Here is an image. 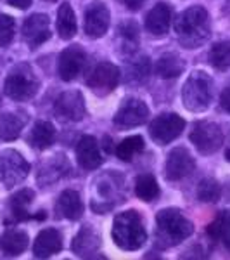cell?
<instances>
[{
  "label": "cell",
  "mask_w": 230,
  "mask_h": 260,
  "mask_svg": "<svg viewBox=\"0 0 230 260\" xmlns=\"http://www.w3.org/2000/svg\"><path fill=\"white\" fill-rule=\"evenodd\" d=\"M102 142H104V144H102V146H104V149H106L107 153H109V151H111V137H107V136H106V137H104V141H102Z\"/></svg>",
  "instance_id": "cell-39"
},
{
  "label": "cell",
  "mask_w": 230,
  "mask_h": 260,
  "mask_svg": "<svg viewBox=\"0 0 230 260\" xmlns=\"http://www.w3.org/2000/svg\"><path fill=\"white\" fill-rule=\"evenodd\" d=\"M54 113L64 121H80L85 116V101L78 90L62 92L54 104Z\"/></svg>",
  "instance_id": "cell-11"
},
{
  "label": "cell",
  "mask_w": 230,
  "mask_h": 260,
  "mask_svg": "<svg viewBox=\"0 0 230 260\" xmlns=\"http://www.w3.org/2000/svg\"><path fill=\"white\" fill-rule=\"evenodd\" d=\"M220 104H221V108H223L225 111H228L230 113V83L227 87H225V90L221 92V95H220Z\"/></svg>",
  "instance_id": "cell-36"
},
{
  "label": "cell",
  "mask_w": 230,
  "mask_h": 260,
  "mask_svg": "<svg viewBox=\"0 0 230 260\" xmlns=\"http://www.w3.org/2000/svg\"><path fill=\"white\" fill-rule=\"evenodd\" d=\"M47 2H56V0H47Z\"/></svg>",
  "instance_id": "cell-41"
},
{
  "label": "cell",
  "mask_w": 230,
  "mask_h": 260,
  "mask_svg": "<svg viewBox=\"0 0 230 260\" xmlns=\"http://www.w3.org/2000/svg\"><path fill=\"white\" fill-rule=\"evenodd\" d=\"M107 28H109V9L106 4L94 2L87 7L85 11V23H83V30L87 37L90 39H100L106 35Z\"/></svg>",
  "instance_id": "cell-12"
},
{
  "label": "cell",
  "mask_w": 230,
  "mask_h": 260,
  "mask_svg": "<svg viewBox=\"0 0 230 260\" xmlns=\"http://www.w3.org/2000/svg\"><path fill=\"white\" fill-rule=\"evenodd\" d=\"M7 4L16 9H28L31 6V0H7Z\"/></svg>",
  "instance_id": "cell-38"
},
{
  "label": "cell",
  "mask_w": 230,
  "mask_h": 260,
  "mask_svg": "<svg viewBox=\"0 0 230 260\" xmlns=\"http://www.w3.org/2000/svg\"><path fill=\"white\" fill-rule=\"evenodd\" d=\"M30 174V163L14 149H6L0 153V182L9 189L23 182Z\"/></svg>",
  "instance_id": "cell-6"
},
{
  "label": "cell",
  "mask_w": 230,
  "mask_h": 260,
  "mask_svg": "<svg viewBox=\"0 0 230 260\" xmlns=\"http://www.w3.org/2000/svg\"><path fill=\"white\" fill-rule=\"evenodd\" d=\"M147 116H149V108L144 101L127 99L120 106V110L116 111L112 121H114L116 127H120L121 130H128L132 127H137V125L145 123Z\"/></svg>",
  "instance_id": "cell-10"
},
{
  "label": "cell",
  "mask_w": 230,
  "mask_h": 260,
  "mask_svg": "<svg viewBox=\"0 0 230 260\" xmlns=\"http://www.w3.org/2000/svg\"><path fill=\"white\" fill-rule=\"evenodd\" d=\"M85 50L78 45H69L64 49L59 56V62H57V73L64 82H71L82 73L83 66H85Z\"/></svg>",
  "instance_id": "cell-13"
},
{
  "label": "cell",
  "mask_w": 230,
  "mask_h": 260,
  "mask_svg": "<svg viewBox=\"0 0 230 260\" xmlns=\"http://www.w3.org/2000/svg\"><path fill=\"white\" fill-rule=\"evenodd\" d=\"M23 39L30 49L40 47L50 39V21L47 14H33L23 24Z\"/></svg>",
  "instance_id": "cell-15"
},
{
  "label": "cell",
  "mask_w": 230,
  "mask_h": 260,
  "mask_svg": "<svg viewBox=\"0 0 230 260\" xmlns=\"http://www.w3.org/2000/svg\"><path fill=\"white\" fill-rule=\"evenodd\" d=\"M24 123H26V116H21L18 113H4V115H0V139H18Z\"/></svg>",
  "instance_id": "cell-25"
},
{
  "label": "cell",
  "mask_w": 230,
  "mask_h": 260,
  "mask_svg": "<svg viewBox=\"0 0 230 260\" xmlns=\"http://www.w3.org/2000/svg\"><path fill=\"white\" fill-rule=\"evenodd\" d=\"M208 236L211 240H221L230 248V212H221L215 220L208 225Z\"/></svg>",
  "instance_id": "cell-28"
},
{
  "label": "cell",
  "mask_w": 230,
  "mask_h": 260,
  "mask_svg": "<svg viewBox=\"0 0 230 260\" xmlns=\"http://www.w3.org/2000/svg\"><path fill=\"white\" fill-rule=\"evenodd\" d=\"M6 95L12 101H30L39 92V80L28 64H21L12 70L4 83Z\"/></svg>",
  "instance_id": "cell-5"
},
{
  "label": "cell",
  "mask_w": 230,
  "mask_h": 260,
  "mask_svg": "<svg viewBox=\"0 0 230 260\" xmlns=\"http://www.w3.org/2000/svg\"><path fill=\"white\" fill-rule=\"evenodd\" d=\"M135 194L144 201H154L160 196L158 180L150 174H142L135 180Z\"/></svg>",
  "instance_id": "cell-29"
},
{
  "label": "cell",
  "mask_w": 230,
  "mask_h": 260,
  "mask_svg": "<svg viewBox=\"0 0 230 260\" xmlns=\"http://www.w3.org/2000/svg\"><path fill=\"white\" fill-rule=\"evenodd\" d=\"M210 64L223 71L230 68V42H220L210 50Z\"/></svg>",
  "instance_id": "cell-31"
},
{
  "label": "cell",
  "mask_w": 230,
  "mask_h": 260,
  "mask_svg": "<svg viewBox=\"0 0 230 260\" xmlns=\"http://www.w3.org/2000/svg\"><path fill=\"white\" fill-rule=\"evenodd\" d=\"M175 33H177V39L182 47H201L211 35V23L208 11L199 6L185 9L175 19Z\"/></svg>",
  "instance_id": "cell-1"
},
{
  "label": "cell",
  "mask_w": 230,
  "mask_h": 260,
  "mask_svg": "<svg viewBox=\"0 0 230 260\" xmlns=\"http://www.w3.org/2000/svg\"><path fill=\"white\" fill-rule=\"evenodd\" d=\"M57 33L62 40H69L76 35V16L73 12V7L68 2H64L57 11Z\"/></svg>",
  "instance_id": "cell-24"
},
{
  "label": "cell",
  "mask_w": 230,
  "mask_h": 260,
  "mask_svg": "<svg viewBox=\"0 0 230 260\" xmlns=\"http://www.w3.org/2000/svg\"><path fill=\"white\" fill-rule=\"evenodd\" d=\"M83 213V203L76 191L66 189L61 192L56 203V217L57 219H68V220H78Z\"/></svg>",
  "instance_id": "cell-19"
},
{
  "label": "cell",
  "mask_w": 230,
  "mask_h": 260,
  "mask_svg": "<svg viewBox=\"0 0 230 260\" xmlns=\"http://www.w3.org/2000/svg\"><path fill=\"white\" fill-rule=\"evenodd\" d=\"M192 222L177 208H165L156 215V240L161 248H170L192 234Z\"/></svg>",
  "instance_id": "cell-2"
},
{
  "label": "cell",
  "mask_w": 230,
  "mask_h": 260,
  "mask_svg": "<svg viewBox=\"0 0 230 260\" xmlns=\"http://www.w3.org/2000/svg\"><path fill=\"white\" fill-rule=\"evenodd\" d=\"M213 99V82L204 71H194L182 89L183 106L189 111L199 113L210 106Z\"/></svg>",
  "instance_id": "cell-4"
},
{
  "label": "cell",
  "mask_w": 230,
  "mask_h": 260,
  "mask_svg": "<svg viewBox=\"0 0 230 260\" xmlns=\"http://www.w3.org/2000/svg\"><path fill=\"white\" fill-rule=\"evenodd\" d=\"M120 35H121V39H123L125 45H133V47H135L137 42H139V28H137L135 23L128 21V23L121 24Z\"/></svg>",
  "instance_id": "cell-35"
},
{
  "label": "cell",
  "mask_w": 230,
  "mask_h": 260,
  "mask_svg": "<svg viewBox=\"0 0 230 260\" xmlns=\"http://www.w3.org/2000/svg\"><path fill=\"white\" fill-rule=\"evenodd\" d=\"M112 240L121 250H139L147 241V233L144 228L140 213L135 210H127L114 217L112 222Z\"/></svg>",
  "instance_id": "cell-3"
},
{
  "label": "cell",
  "mask_w": 230,
  "mask_h": 260,
  "mask_svg": "<svg viewBox=\"0 0 230 260\" xmlns=\"http://www.w3.org/2000/svg\"><path fill=\"white\" fill-rule=\"evenodd\" d=\"M69 170V165H68V160H66L62 154H57L56 158L49 160L45 163L44 167L40 169V174H39V180L42 186H49V184L56 182L57 179H61L62 175H66Z\"/></svg>",
  "instance_id": "cell-22"
},
{
  "label": "cell",
  "mask_w": 230,
  "mask_h": 260,
  "mask_svg": "<svg viewBox=\"0 0 230 260\" xmlns=\"http://www.w3.org/2000/svg\"><path fill=\"white\" fill-rule=\"evenodd\" d=\"M142 151H144V139L140 136H132L120 142L118 148H116V156L121 161H130Z\"/></svg>",
  "instance_id": "cell-30"
},
{
  "label": "cell",
  "mask_w": 230,
  "mask_h": 260,
  "mask_svg": "<svg viewBox=\"0 0 230 260\" xmlns=\"http://www.w3.org/2000/svg\"><path fill=\"white\" fill-rule=\"evenodd\" d=\"M33 198H35V192L31 189H21L9 200V210L12 217H14V220L21 222L31 219V215L28 213V207L31 205Z\"/></svg>",
  "instance_id": "cell-26"
},
{
  "label": "cell",
  "mask_w": 230,
  "mask_h": 260,
  "mask_svg": "<svg viewBox=\"0 0 230 260\" xmlns=\"http://www.w3.org/2000/svg\"><path fill=\"white\" fill-rule=\"evenodd\" d=\"M171 18H173V9L166 2H160L149 11L145 18V30L154 37H163L170 30Z\"/></svg>",
  "instance_id": "cell-16"
},
{
  "label": "cell",
  "mask_w": 230,
  "mask_h": 260,
  "mask_svg": "<svg viewBox=\"0 0 230 260\" xmlns=\"http://www.w3.org/2000/svg\"><path fill=\"white\" fill-rule=\"evenodd\" d=\"M76 160L78 165L83 170H95L102 163V154H100L99 144L95 141V137L92 136H83L78 141L76 146Z\"/></svg>",
  "instance_id": "cell-17"
},
{
  "label": "cell",
  "mask_w": 230,
  "mask_h": 260,
  "mask_svg": "<svg viewBox=\"0 0 230 260\" xmlns=\"http://www.w3.org/2000/svg\"><path fill=\"white\" fill-rule=\"evenodd\" d=\"M225 158H227V161H230V149H227V153H225Z\"/></svg>",
  "instance_id": "cell-40"
},
{
  "label": "cell",
  "mask_w": 230,
  "mask_h": 260,
  "mask_svg": "<svg viewBox=\"0 0 230 260\" xmlns=\"http://www.w3.org/2000/svg\"><path fill=\"white\" fill-rule=\"evenodd\" d=\"M99 246H100L99 234L90 228H83L80 233L74 236L71 248H73L76 257L89 258V257H94V253L99 250Z\"/></svg>",
  "instance_id": "cell-20"
},
{
  "label": "cell",
  "mask_w": 230,
  "mask_h": 260,
  "mask_svg": "<svg viewBox=\"0 0 230 260\" xmlns=\"http://www.w3.org/2000/svg\"><path fill=\"white\" fill-rule=\"evenodd\" d=\"M120 68L114 66L112 62H99L94 70H92L90 77L87 78V85L90 90L97 95H107L116 89L120 83Z\"/></svg>",
  "instance_id": "cell-9"
},
{
  "label": "cell",
  "mask_w": 230,
  "mask_h": 260,
  "mask_svg": "<svg viewBox=\"0 0 230 260\" xmlns=\"http://www.w3.org/2000/svg\"><path fill=\"white\" fill-rule=\"evenodd\" d=\"M182 71H183V61L177 56V54H173V52L163 54V56L156 62L158 77L166 78V80L180 77Z\"/></svg>",
  "instance_id": "cell-27"
},
{
  "label": "cell",
  "mask_w": 230,
  "mask_h": 260,
  "mask_svg": "<svg viewBox=\"0 0 230 260\" xmlns=\"http://www.w3.org/2000/svg\"><path fill=\"white\" fill-rule=\"evenodd\" d=\"M62 248V238L61 233L57 229H44L39 233L33 245V255L36 258H49L52 255H56L57 251H61Z\"/></svg>",
  "instance_id": "cell-18"
},
{
  "label": "cell",
  "mask_w": 230,
  "mask_h": 260,
  "mask_svg": "<svg viewBox=\"0 0 230 260\" xmlns=\"http://www.w3.org/2000/svg\"><path fill=\"white\" fill-rule=\"evenodd\" d=\"M190 142L203 154H213L223 142V132L213 121H196L190 130Z\"/></svg>",
  "instance_id": "cell-8"
},
{
  "label": "cell",
  "mask_w": 230,
  "mask_h": 260,
  "mask_svg": "<svg viewBox=\"0 0 230 260\" xmlns=\"http://www.w3.org/2000/svg\"><path fill=\"white\" fill-rule=\"evenodd\" d=\"M196 161L192 158V154L185 148H175L168 154L165 167V175L168 180H182L194 170Z\"/></svg>",
  "instance_id": "cell-14"
},
{
  "label": "cell",
  "mask_w": 230,
  "mask_h": 260,
  "mask_svg": "<svg viewBox=\"0 0 230 260\" xmlns=\"http://www.w3.org/2000/svg\"><path fill=\"white\" fill-rule=\"evenodd\" d=\"M16 23L12 16L0 14V47H7L14 39Z\"/></svg>",
  "instance_id": "cell-33"
},
{
  "label": "cell",
  "mask_w": 230,
  "mask_h": 260,
  "mask_svg": "<svg viewBox=\"0 0 230 260\" xmlns=\"http://www.w3.org/2000/svg\"><path fill=\"white\" fill-rule=\"evenodd\" d=\"M28 246V234L21 229H7L0 236V251L9 257H18Z\"/></svg>",
  "instance_id": "cell-21"
},
{
  "label": "cell",
  "mask_w": 230,
  "mask_h": 260,
  "mask_svg": "<svg viewBox=\"0 0 230 260\" xmlns=\"http://www.w3.org/2000/svg\"><path fill=\"white\" fill-rule=\"evenodd\" d=\"M185 128V120L177 113H163L149 125V136L156 144L166 146L175 141Z\"/></svg>",
  "instance_id": "cell-7"
},
{
  "label": "cell",
  "mask_w": 230,
  "mask_h": 260,
  "mask_svg": "<svg viewBox=\"0 0 230 260\" xmlns=\"http://www.w3.org/2000/svg\"><path fill=\"white\" fill-rule=\"evenodd\" d=\"M121 4H123L127 9H130V11H139L142 6H144V2L145 0H120Z\"/></svg>",
  "instance_id": "cell-37"
},
{
  "label": "cell",
  "mask_w": 230,
  "mask_h": 260,
  "mask_svg": "<svg viewBox=\"0 0 230 260\" xmlns=\"http://www.w3.org/2000/svg\"><path fill=\"white\" fill-rule=\"evenodd\" d=\"M149 77V59L147 57H139L133 61V64H128V80L144 82Z\"/></svg>",
  "instance_id": "cell-34"
},
{
  "label": "cell",
  "mask_w": 230,
  "mask_h": 260,
  "mask_svg": "<svg viewBox=\"0 0 230 260\" xmlns=\"http://www.w3.org/2000/svg\"><path fill=\"white\" fill-rule=\"evenodd\" d=\"M198 198L204 203H215L220 200V186L216 180L204 179L198 186Z\"/></svg>",
  "instance_id": "cell-32"
},
{
  "label": "cell",
  "mask_w": 230,
  "mask_h": 260,
  "mask_svg": "<svg viewBox=\"0 0 230 260\" xmlns=\"http://www.w3.org/2000/svg\"><path fill=\"white\" fill-rule=\"evenodd\" d=\"M228 7H230V0H228Z\"/></svg>",
  "instance_id": "cell-42"
},
{
  "label": "cell",
  "mask_w": 230,
  "mask_h": 260,
  "mask_svg": "<svg viewBox=\"0 0 230 260\" xmlns=\"http://www.w3.org/2000/svg\"><path fill=\"white\" fill-rule=\"evenodd\" d=\"M56 141V128L49 121H36L35 127L31 128L28 142L35 149H47Z\"/></svg>",
  "instance_id": "cell-23"
}]
</instances>
